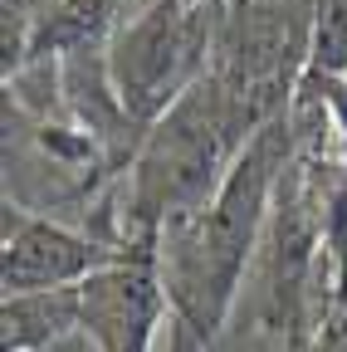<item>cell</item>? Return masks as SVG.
I'll list each match as a JSON object with an SVG mask.
<instances>
[{
    "label": "cell",
    "mask_w": 347,
    "mask_h": 352,
    "mask_svg": "<svg viewBox=\"0 0 347 352\" xmlns=\"http://www.w3.org/2000/svg\"><path fill=\"white\" fill-rule=\"evenodd\" d=\"M157 308H161V294L147 270L117 264L93 284H83V323L103 352H147Z\"/></svg>",
    "instance_id": "6da1fadb"
},
{
    "label": "cell",
    "mask_w": 347,
    "mask_h": 352,
    "mask_svg": "<svg viewBox=\"0 0 347 352\" xmlns=\"http://www.w3.org/2000/svg\"><path fill=\"white\" fill-rule=\"evenodd\" d=\"M108 254L74 240L69 230L59 226H20L10 235V250H5V289L10 298L20 294H49L54 284H69V279H83L103 270Z\"/></svg>",
    "instance_id": "7a4b0ae2"
}]
</instances>
